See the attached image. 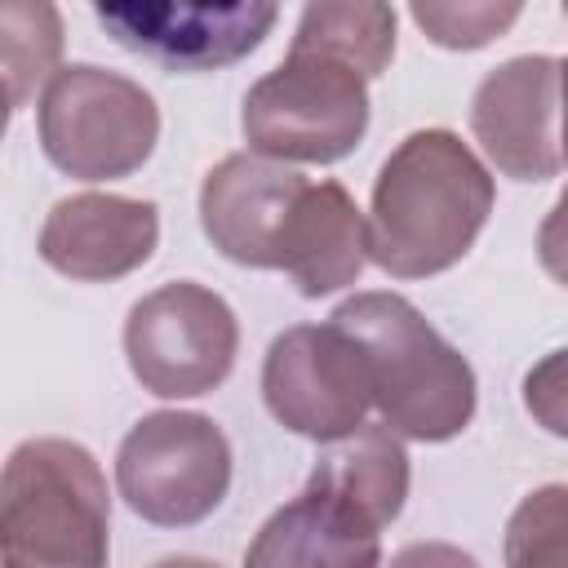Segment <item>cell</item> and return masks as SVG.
Instances as JSON below:
<instances>
[{
  "instance_id": "cell-5",
  "label": "cell",
  "mask_w": 568,
  "mask_h": 568,
  "mask_svg": "<svg viewBox=\"0 0 568 568\" xmlns=\"http://www.w3.org/2000/svg\"><path fill=\"white\" fill-rule=\"evenodd\" d=\"M40 146L53 169L80 182H111L138 173L160 142L155 98L106 67H62L36 111Z\"/></svg>"
},
{
  "instance_id": "cell-7",
  "label": "cell",
  "mask_w": 568,
  "mask_h": 568,
  "mask_svg": "<svg viewBox=\"0 0 568 568\" xmlns=\"http://www.w3.org/2000/svg\"><path fill=\"white\" fill-rule=\"evenodd\" d=\"M240 351V320L231 302L195 280L151 288L129 306L124 359L155 399H191L217 390Z\"/></svg>"
},
{
  "instance_id": "cell-16",
  "label": "cell",
  "mask_w": 568,
  "mask_h": 568,
  "mask_svg": "<svg viewBox=\"0 0 568 568\" xmlns=\"http://www.w3.org/2000/svg\"><path fill=\"white\" fill-rule=\"evenodd\" d=\"M288 49H315L364 80H377L395 58V9L390 4H306Z\"/></svg>"
},
{
  "instance_id": "cell-2",
  "label": "cell",
  "mask_w": 568,
  "mask_h": 568,
  "mask_svg": "<svg viewBox=\"0 0 568 568\" xmlns=\"http://www.w3.org/2000/svg\"><path fill=\"white\" fill-rule=\"evenodd\" d=\"M328 320L359 342L373 408L399 439L444 444L470 426L475 368L408 297L386 288L355 293Z\"/></svg>"
},
{
  "instance_id": "cell-23",
  "label": "cell",
  "mask_w": 568,
  "mask_h": 568,
  "mask_svg": "<svg viewBox=\"0 0 568 568\" xmlns=\"http://www.w3.org/2000/svg\"><path fill=\"white\" fill-rule=\"evenodd\" d=\"M559 146L568 164V58H559Z\"/></svg>"
},
{
  "instance_id": "cell-6",
  "label": "cell",
  "mask_w": 568,
  "mask_h": 568,
  "mask_svg": "<svg viewBox=\"0 0 568 568\" xmlns=\"http://www.w3.org/2000/svg\"><path fill=\"white\" fill-rule=\"evenodd\" d=\"M115 488L146 524L191 528L209 519L231 488V439L204 413H146L120 439Z\"/></svg>"
},
{
  "instance_id": "cell-15",
  "label": "cell",
  "mask_w": 568,
  "mask_h": 568,
  "mask_svg": "<svg viewBox=\"0 0 568 568\" xmlns=\"http://www.w3.org/2000/svg\"><path fill=\"white\" fill-rule=\"evenodd\" d=\"M306 484L342 497L368 524L386 528L404 510V497H408V453H404V439L386 422H377V426L364 422L355 435L337 439L315 462Z\"/></svg>"
},
{
  "instance_id": "cell-25",
  "label": "cell",
  "mask_w": 568,
  "mask_h": 568,
  "mask_svg": "<svg viewBox=\"0 0 568 568\" xmlns=\"http://www.w3.org/2000/svg\"><path fill=\"white\" fill-rule=\"evenodd\" d=\"M564 18H568V4H564Z\"/></svg>"
},
{
  "instance_id": "cell-22",
  "label": "cell",
  "mask_w": 568,
  "mask_h": 568,
  "mask_svg": "<svg viewBox=\"0 0 568 568\" xmlns=\"http://www.w3.org/2000/svg\"><path fill=\"white\" fill-rule=\"evenodd\" d=\"M386 568H479V559L453 541H408L390 555Z\"/></svg>"
},
{
  "instance_id": "cell-13",
  "label": "cell",
  "mask_w": 568,
  "mask_h": 568,
  "mask_svg": "<svg viewBox=\"0 0 568 568\" xmlns=\"http://www.w3.org/2000/svg\"><path fill=\"white\" fill-rule=\"evenodd\" d=\"M244 568H382V528L306 484L248 541Z\"/></svg>"
},
{
  "instance_id": "cell-4",
  "label": "cell",
  "mask_w": 568,
  "mask_h": 568,
  "mask_svg": "<svg viewBox=\"0 0 568 568\" xmlns=\"http://www.w3.org/2000/svg\"><path fill=\"white\" fill-rule=\"evenodd\" d=\"M253 155L275 164H333L368 133V80L315 49H288L240 111Z\"/></svg>"
},
{
  "instance_id": "cell-3",
  "label": "cell",
  "mask_w": 568,
  "mask_h": 568,
  "mask_svg": "<svg viewBox=\"0 0 568 568\" xmlns=\"http://www.w3.org/2000/svg\"><path fill=\"white\" fill-rule=\"evenodd\" d=\"M111 497L98 457L75 439H27L4 462V568H106Z\"/></svg>"
},
{
  "instance_id": "cell-19",
  "label": "cell",
  "mask_w": 568,
  "mask_h": 568,
  "mask_svg": "<svg viewBox=\"0 0 568 568\" xmlns=\"http://www.w3.org/2000/svg\"><path fill=\"white\" fill-rule=\"evenodd\" d=\"M413 22L439 44V49H484L488 40H497L506 27H515V18L524 13L519 4H435V0H417Z\"/></svg>"
},
{
  "instance_id": "cell-14",
  "label": "cell",
  "mask_w": 568,
  "mask_h": 568,
  "mask_svg": "<svg viewBox=\"0 0 568 568\" xmlns=\"http://www.w3.org/2000/svg\"><path fill=\"white\" fill-rule=\"evenodd\" d=\"M368 262V217L351 191L333 178L311 182L288 217L280 244V271L302 297H328L364 275Z\"/></svg>"
},
{
  "instance_id": "cell-18",
  "label": "cell",
  "mask_w": 568,
  "mask_h": 568,
  "mask_svg": "<svg viewBox=\"0 0 568 568\" xmlns=\"http://www.w3.org/2000/svg\"><path fill=\"white\" fill-rule=\"evenodd\" d=\"M506 568H568V484H541L510 510Z\"/></svg>"
},
{
  "instance_id": "cell-8",
  "label": "cell",
  "mask_w": 568,
  "mask_h": 568,
  "mask_svg": "<svg viewBox=\"0 0 568 568\" xmlns=\"http://www.w3.org/2000/svg\"><path fill=\"white\" fill-rule=\"evenodd\" d=\"M262 399L284 430L315 444H337L355 435L373 408L368 359L333 320L293 324L266 346Z\"/></svg>"
},
{
  "instance_id": "cell-20",
  "label": "cell",
  "mask_w": 568,
  "mask_h": 568,
  "mask_svg": "<svg viewBox=\"0 0 568 568\" xmlns=\"http://www.w3.org/2000/svg\"><path fill=\"white\" fill-rule=\"evenodd\" d=\"M524 408L541 430L568 439V346L541 355L524 373Z\"/></svg>"
},
{
  "instance_id": "cell-1",
  "label": "cell",
  "mask_w": 568,
  "mask_h": 568,
  "mask_svg": "<svg viewBox=\"0 0 568 568\" xmlns=\"http://www.w3.org/2000/svg\"><path fill=\"white\" fill-rule=\"evenodd\" d=\"M493 204L488 164L453 129H417L377 169L368 262L395 280L439 275L475 248Z\"/></svg>"
},
{
  "instance_id": "cell-21",
  "label": "cell",
  "mask_w": 568,
  "mask_h": 568,
  "mask_svg": "<svg viewBox=\"0 0 568 568\" xmlns=\"http://www.w3.org/2000/svg\"><path fill=\"white\" fill-rule=\"evenodd\" d=\"M537 262L555 284L568 288V191L555 200V209L537 231Z\"/></svg>"
},
{
  "instance_id": "cell-9",
  "label": "cell",
  "mask_w": 568,
  "mask_h": 568,
  "mask_svg": "<svg viewBox=\"0 0 568 568\" xmlns=\"http://www.w3.org/2000/svg\"><path fill=\"white\" fill-rule=\"evenodd\" d=\"M470 133L488 164L515 182H546L564 169L559 58L524 53L493 67L470 98Z\"/></svg>"
},
{
  "instance_id": "cell-17",
  "label": "cell",
  "mask_w": 568,
  "mask_h": 568,
  "mask_svg": "<svg viewBox=\"0 0 568 568\" xmlns=\"http://www.w3.org/2000/svg\"><path fill=\"white\" fill-rule=\"evenodd\" d=\"M0 58H4V89L9 111L18 115L27 98L58 75L62 58V13L44 0H9L0 4Z\"/></svg>"
},
{
  "instance_id": "cell-10",
  "label": "cell",
  "mask_w": 568,
  "mask_h": 568,
  "mask_svg": "<svg viewBox=\"0 0 568 568\" xmlns=\"http://www.w3.org/2000/svg\"><path fill=\"white\" fill-rule=\"evenodd\" d=\"M102 31L169 67L217 71L248 58L275 27V4H93Z\"/></svg>"
},
{
  "instance_id": "cell-24",
  "label": "cell",
  "mask_w": 568,
  "mask_h": 568,
  "mask_svg": "<svg viewBox=\"0 0 568 568\" xmlns=\"http://www.w3.org/2000/svg\"><path fill=\"white\" fill-rule=\"evenodd\" d=\"M151 568H222V564L200 559V555H169V559H160V564H151Z\"/></svg>"
},
{
  "instance_id": "cell-12",
  "label": "cell",
  "mask_w": 568,
  "mask_h": 568,
  "mask_svg": "<svg viewBox=\"0 0 568 568\" xmlns=\"http://www.w3.org/2000/svg\"><path fill=\"white\" fill-rule=\"evenodd\" d=\"M160 244V209L115 191H80L49 209L40 226V257L67 280L106 284L151 262Z\"/></svg>"
},
{
  "instance_id": "cell-11",
  "label": "cell",
  "mask_w": 568,
  "mask_h": 568,
  "mask_svg": "<svg viewBox=\"0 0 568 568\" xmlns=\"http://www.w3.org/2000/svg\"><path fill=\"white\" fill-rule=\"evenodd\" d=\"M306 186L311 182L297 169L235 151L200 182V226L226 262L280 271V244Z\"/></svg>"
}]
</instances>
